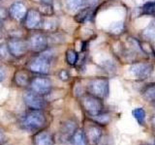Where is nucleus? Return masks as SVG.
Segmentation results:
<instances>
[{
    "instance_id": "9d476101",
    "label": "nucleus",
    "mask_w": 155,
    "mask_h": 145,
    "mask_svg": "<svg viewBox=\"0 0 155 145\" xmlns=\"http://www.w3.org/2000/svg\"><path fill=\"white\" fill-rule=\"evenodd\" d=\"M48 39L43 34H35L29 39V47L34 51H43L47 48Z\"/></svg>"
},
{
    "instance_id": "f8f14e48",
    "label": "nucleus",
    "mask_w": 155,
    "mask_h": 145,
    "mask_svg": "<svg viewBox=\"0 0 155 145\" xmlns=\"http://www.w3.org/2000/svg\"><path fill=\"white\" fill-rule=\"evenodd\" d=\"M41 23V14L36 10H30L26 14L25 24L29 29H33L39 26Z\"/></svg>"
},
{
    "instance_id": "a211bd4d",
    "label": "nucleus",
    "mask_w": 155,
    "mask_h": 145,
    "mask_svg": "<svg viewBox=\"0 0 155 145\" xmlns=\"http://www.w3.org/2000/svg\"><path fill=\"white\" fill-rule=\"evenodd\" d=\"M143 96L145 100L155 103V84L147 86L143 91Z\"/></svg>"
},
{
    "instance_id": "6ab92c4d",
    "label": "nucleus",
    "mask_w": 155,
    "mask_h": 145,
    "mask_svg": "<svg viewBox=\"0 0 155 145\" xmlns=\"http://www.w3.org/2000/svg\"><path fill=\"white\" fill-rule=\"evenodd\" d=\"M134 118L138 121L140 125H143L145 123V111L143 108H137L132 111Z\"/></svg>"
},
{
    "instance_id": "39448f33",
    "label": "nucleus",
    "mask_w": 155,
    "mask_h": 145,
    "mask_svg": "<svg viewBox=\"0 0 155 145\" xmlns=\"http://www.w3.org/2000/svg\"><path fill=\"white\" fill-rule=\"evenodd\" d=\"M50 68H51L50 62H48V59L46 56L38 57L29 64V69L32 72L42 75L48 74V71H50Z\"/></svg>"
},
{
    "instance_id": "2f4dec72",
    "label": "nucleus",
    "mask_w": 155,
    "mask_h": 145,
    "mask_svg": "<svg viewBox=\"0 0 155 145\" xmlns=\"http://www.w3.org/2000/svg\"><path fill=\"white\" fill-rule=\"evenodd\" d=\"M2 138H3V134L1 130H0V140H2Z\"/></svg>"
},
{
    "instance_id": "393cba45",
    "label": "nucleus",
    "mask_w": 155,
    "mask_h": 145,
    "mask_svg": "<svg viewBox=\"0 0 155 145\" xmlns=\"http://www.w3.org/2000/svg\"><path fill=\"white\" fill-rule=\"evenodd\" d=\"M143 14H155V2H148L143 7Z\"/></svg>"
},
{
    "instance_id": "9b49d317",
    "label": "nucleus",
    "mask_w": 155,
    "mask_h": 145,
    "mask_svg": "<svg viewBox=\"0 0 155 145\" xmlns=\"http://www.w3.org/2000/svg\"><path fill=\"white\" fill-rule=\"evenodd\" d=\"M10 16L13 18L19 21V19L23 18V17L26 14V8L24 6V4L21 2H15L12 4V6L10 7L9 10Z\"/></svg>"
},
{
    "instance_id": "1a4fd4ad",
    "label": "nucleus",
    "mask_w": 155,
    "mask_h": 145,
    "mask_svg": "<svg viewBox=\"0 0 155 145\" xmlns=\"http://www.w3.org/2000/svg\"><path fill=\"white\" fill-rule=\"evenodd\" d=\"M102 129L98 125H89L86 127L85 135L87 138V142L91 145H97L98 142L101 140L102 137Z\"/></svg>"
},
{
    "instance_id": "423d86ee",
    "label": "nucleus",
    "mask_w": 155,
    "mask_h": 145,
    "mask_svg": "<svg viewBox=\"0 0 155 145\" xmlns=\"http://www.w3.org/2000/svg\"><path fill=\"white\" fill-rule=\"evenodd\" d=\"M40 94L36 93V92H26L25 94L23 95V100L24 103L27 105L32 109L39 110L44 108V100L41 98Z\"/></svg>"
},
{
    "instance_id": "20e7f679",
    "label": "nucleus",
    "mask_w": 155,
    "mask_h": 145,
    "mask_svg": "<svg viewBox=\"0 0 155 145\" xmlns=\"http://www.w3.org/2000/svg\"><path fill=\"white\" fill-rule=\"evenodd\" d=\"M153 71V67L149 63H135L131 66L130 72L133 76L138 77L139 79H144L148 77Z\"/></svg>"
},
{
    "instance_id": "7ed1b4c3",
    "label": "nucleus",
    "mask_w": 155,
    "mask_h": 145,
    "mask_svg": "<svg viewBox=\"0 0 155 145\" xmlns=\"http://www.w3.org/2000/svg\"><path fill=\"white\" fill-rule=\"evenodd\" d=\"M82 105L90 116H95L103 111V103L100 98L93 95H86L82 98Z\"/></svg>"
},
{
    "instance_id": "7c9ffc66",
    "label": "nucleus",
    "mask_w": 155,
    "mask_h": 145,
    "mask_svg": "<svg viewBox=\"0 0 155 145\" xmlns=\"http://www.w3.org/2000/svg\"><path fill=\"white\" fill-rule=\"evenodd\" d=\"M151 123H152V126L155 128V115L152 117V119H151Z\"/></svg>"
},
{
    "instance_id": "6e6552de",
    "label": "nucleus",
    "mask_w": 155,
    "mask_h": 145,
    "mask_svg": "<svg viewBox=\"0 0 155 145\" xmlns=\"http://www.w3.org/2000/svg\"><path fill=\"white\" fill-rule=\"evenodd\" d=\"M8 48L12 55L18 57V56L23 55L24 53L26 52L27 46H26V44L21 40L12 39V40H10L8 43Z\"/></svg>"
},
{
    "instance_id": "4be33fe9",
    "label": "nucleus",
    "mask_w": 155,
    "mask_h": 145,
    "mask_svg": "<svg viewBox=\"0 0 155 145\" xmlns=\"http://www.w3.org/2000/svg\"><path fill=\"white\" fill-rule=\"evenodd\" d=\"M57 26V21L53 18H47L43 23V27L46 30H54Z\"/></svg>"
},
{
    "instance_id": "412c9836",
    "label": "nucleus",
    "mask_w": 155,
    "mask_h": 145,
    "mask_svg": "<svg viewBox=\"0 0 155 145\" xmlns=\"http://www.w3.org/2000/svg\"><path fill=\"white\" fill-rule=\"evenodd\" d=\"M84 1L85 0H65V3L68 9L75 11V10L80 9L84 4Z\"/></svg>"
},
{
    "instance_id": "0eeeda50",
    "label": "nucleus",
    "mask_w": 155,
    "mask_h": 145,
    "mask_svg": "<svg viewBox=\"0 0 155 145\" xmlns=\"http://www.w3.org/2000/svg\"><path fill=\"white\" fill-rule=\"evenodd\" d=\"M31 87L34 92H36V93L40 95H45L51 91V83L48 79L37 77V79H33V81L31 82Z\"/></svg>"
},
{
    "instance_id": "f03ea898",
    "label": "nucleus",
    "mask_w": 155,
    "mask_h": 145,
    "mask_svg": "<svg viewBox=\"0 0 155 145\" xmlns=\"http://www.w3.org/2000/svg\"><path fill=\"white\" fill-rule=\"evenodd\" d=\"M89 93L95 97H98L100 99L107 98L109 96L110 92V86H109V80L103 77H98L89 81L87 85Z\"/></svg>"
},
{
    "instance_id": "dca6fc26",
    "label": "nucleus",
    "mask_w": 155,
    "mask_h": 145,
    "mask_svg": "<svg viewBox=\"0 0 155 145\" xmlns=\"http://www.w3.org/2000/svg\"><path fill=\"white\" fill-rule=\"evenodd\" d=\"M92 18V10L89 8H85L77 14L76 16V21L80 23H84L88 21Z\"/></svg>"
},
{
    "instance_id": "c756f323",
    "label": "nucleus",
    "mask_w": 155,
    "mask_h": 145,
    "mask_svg": "<svg viewBox=\"0 0 155 145\" xmlns=\"http://www.w3.org/2000/svg\"><path fill=\"white\" fill-rule=\"evenodd\" d=\"M4 76H5V72L1 68H0V81H2L4 79Z\"/></svg>"
},
{
    "instance_id": "473e14b6",
    "label": "nucleus",
    "mask_w": 155,
    "mask_h": 145,
    "mask_svg": "<svg viewBox=\"0 0 155 145\" xmlns=\"http://www.w3.org/2000/svg\"><path fill=\"white\" fill-rule=\"evenodd\" d=\"M1 28H2V21L0 19V30H1Z\"/></svg>"
},
{
    "instance_id": "2eb2a0df",
    "label": "nucleus",
    "mask_w": 155,
    "mask_h": 145,
    "mask_svg": "<svg viewBox=\"0 0 155 145\" xmlns=\"http://www.w3.org/2000/svg\"><path fill=\"white\" fill-rule=\"evenodd\" d=\"M72 143L73 145H87V138L85 133L82 130H76L72 137Z\"/></svg>"
},
{
    "instance_id": "f257e3e1",
    "label": "nucleus",
    "mask_w": 155,
    "mask_h": 145,
    "mask_svg": "<svg viewBox=\"0 0 155 145\" xmlns=\"http://www.w3.org/2000/svg\"><path fill=\"white\" fill-rule=\"evenodd\" d=\"M46 124V117L42 112L33 110L26 113L21 119V125L26 130H38Z\"/></svg>"
},
{
    "instance_id": "bb28decb",
    "label": "nucleus",
    "mask_w": 155,
    "mask_h": 145,
    "mask_svg": "<svg viewBox=\"0 0 155 145\" xmlns=\"http://www.w3.org/2000/svg\"><path fill=\"white\" fill-rule=\"evenodd\" d=\"M58 76H59L60 79H62V80H67L69 79V74H68L67 71L62 70V71H60L59 74H58Z\"/></svg>"
},
{
    "instance_id": "a878e982",
    "label": "nucleus",
    "mask_w": 155,
    "mask_h": 145,
    "mask_svg": "<svg viewBox=\"0 0 155 145\" xmlns=\"http://www.w3.org/2000/svg\"><path fill=\"white\" fill-rule=\"evenodd\" d=\"M110 29L111 30V32H114L115 34L120 33L123 30V23L122 22H114L110 25Z\"/></svg>"
},
{
    "instance_id": "c85d7f7f",
    "label": "nucleus",
    "mask_w": 155,
    "mask_h": 145,
    "mask_svg": "<svg viewBox=\"0 0 155 145\" xmlns=\"http://www.w3.org/2000/svg\"><path fill=\"white\" fill-rule=\"evenodd\" d=\"M85 1L89 5H91V6H94V5H96L97 2H98V0H85Z\"/></svg>"
},
{
    "instance_id": "5701e85b",
    "label": "nucleus",
    "mask_w": 155,
    "mask_h": 145,
    "mask_svg": "<svg viewBox=\"0 0 155 145\" xmlns=\"http://www.w3.org/2000/svg\"><path fill=\"white\" fill-rule=\"evenodd\" d=\"M66 60L69 63L70 65H74L76 64V62L78 60V54L76 53L75 50H69L66 52Z\"/></svg>"
},
{
    "instance_id": "f3484780",
    "label": "nucleus",
    "mask_w": 155,
    "mask_h": 145,
    "mask_svg": "<svg viewBox=\"0 0 155 145\" xmlns=\"http://www.w3.org/2000/svg\"><path fill=\"white\" fill-rule=\"evenodd\" d=\"M143 37L148 41L155 42V22H151L143 31Z\"/></svg>"
},
{
    "instance_id": "cd10ccee",
    "label": "nucleus",
    "mask_w": 155,
    "mask_h": 145,
    "mask_svg": "<svg viewBox=\"0 0 155 145\" xmlns=\"http://www.w3.org/2000/svg\"><path fill=\"white\" fill-rule=\"evenodd\" d=\"M35 1H38V2H41V3H44L46 5H48L52 2V0H35Z\"/></svg>"
},
{
    "instance_id": "aec40b11",
    "label": "nucleus",
    "mask_w": 155,
    "mask_h": 145,
    "mask_svg": "<svg viewBox=\"0 0 155 145\" xmlns=\"http://www.w3.org/2000/svg\"><path fill=\"white\" fill-rule=\"evenodd\" d=\"M15 81L19 86H25L28 83V76L25 72H18L15 76Z\"/></svg>"
},
{
    "instance_id": "ddd939ff",
    "label": "nucleus",
    "mask_w": 155,
    "mask_h": 145,
    "mask_svg": "<svg viewBox=\"0 0 155 145\" xmlns=\"http://www.w3.org/2000/svg\"><path fill=\"white\" fill-rule=\"evenodd\" d=\"M35 145H52L53 138L48 132H40L34 137Z\"/></svg>"
},
{
    "instance_id": "b1692460",
    "label": "nucleus",
    "mask_w": 155,
    "mask_h": 145,
    "mask_svg": "<svg viewBox=\"0 0 155 145\" xmlns=\"http://www.w3.org/2000/svg\"><path fill=\"white\" fill-rule=\"evenodd\" d=\"M92 117L94 118V120L97 123H100V124H107L110 121V116L106 113H103V111L95 116H92Z\"/></svg>"
},
{
    "instance_id": "4468645a",
    "label": "nucleus",
    "mask_w": 155,
    "mask_h": 145,
    "mask_svg": "<svg viewBox=\"0 0 155 145\" xmlns=\"http://www.w3.org/2000/svg\"><path fill=\"white\" fill-rule=\"evenodd\" d=\"M76 124L72 121H67L63 124L60 134H61V138H64L63 140H68L70 137H73V134L76 132Z\"/></svg>"
}]
</instances>
